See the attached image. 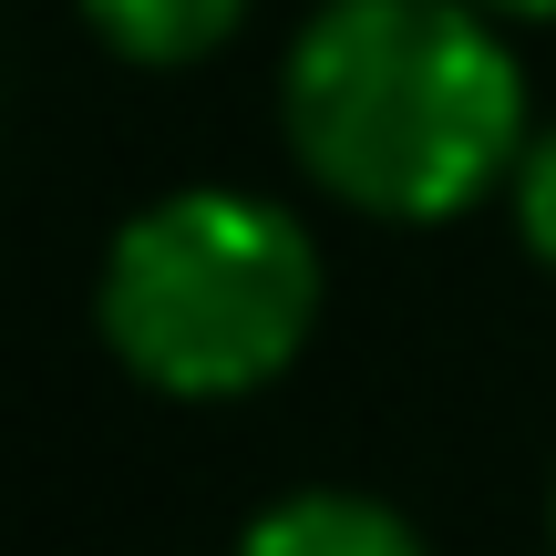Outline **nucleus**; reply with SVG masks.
I'll return each instance as SVG.
<instances>
[{
  "label": "nucleus",
  "instance_id": "5",
  "mask_svg": "<svg viewBox=\"0 0 556 556\" xmlns=\"http://www.w3.org/2000/svg\"><path fill=\"white\" fill-rule=\"evenodd\" d=\"M505 217H516V248L556 278V124H536V144H526L516 186H505Z\"/></svg>",
  "mask_w": 556,
  "mask_h": 556
},
{
  "label": "nucleus",
  "instance_id": "3",
  "mask_svg": "<svg viewBox=\"0 0 556 556\" xmlns=\"http://www.w3.org/2000/svg\"><path fill=\"white\" fill-rule=\"evenodd\" d=\"M227 556H433V536H422L392 495H361V484H299V495H268L258 516L238 526Z\"/></svg>",
  "mask_w": 556,
  "mask_h": 556
},
{
  "label": "nucleus",
  "instance_id": "2",
  "mask_svg": "<svg viewBox=\"0 0 556 556\" xmlns=\"http://www.w3.org/2000/svg\"><path fill=\"white\" fill-rule=\"evenodd\" d=\"M330 309V258L309 217L258 186H165L103 238L93 340L155 402H248L299 371Z\"/></svg>",
  "mask_w": 556,
  "mask_h": 556
},
{
  "label": "nucleus",
  "instance_id": "1",
  "mask_svg": "<svg viewBox=\"0 0 556 556\" xmlns=\"http://www.w3.org/2000/svg\"><path fill=\"white\" fill-rule=\"evenodd\" d=\"M278 144L371 227H454L536 144V83L475 0H309L278 41Z\"/></svg>",
  "mask_w": 556,
  "mask_h": 556
},
{
  "label": "nucleus",
  "instance_id": "6",
  "mask_svg": "<svg viewBox=\"0 0 556 556\" xmlns=\"http://www.w3.org/2000/svg\"><path fill=\"white\" fill-rule=\"evenodd\" d=\"M475 11H495L505 31H546V21H556V0H475Z\"/></svg>",
  "mask_w": 556,
  "mask_h": 556
},
{
  "label": "nucleus",
  "instance_id": "4",
  "mask_svg": "<svg viewBox=\"0 0 556 556\" xmlns=\"http://www.w3.org/2000/svg\"><path fill=\"white\" fill-rule=\"evenodd\" d=\"M73 11H83V31L114 62H135V73H197V62H217L227 41L248 31L258 0H73Z\"/></svg>",
  "mask_w": 556,
  "mask_h": 556
},
{
  "label": "nucleus",
  "instance_id": "7",
  "mask_svg": "<svg viewBox=\"0 0 556 556\" xmlns=\"http://www.w3.org/2000/svg\"><path fill=\"white\" fill-rule=\"evenodd\" d=\"M546 546H556V484H546Z\"/></svg>",
  "mask_w": 556,
  "mask_h": 556
}]
</instances>
